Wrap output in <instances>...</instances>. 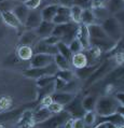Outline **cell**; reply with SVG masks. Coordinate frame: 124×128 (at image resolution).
<instances>
[{
	"label": "cell",
	"mask_w": 124,
	"mask_h": 128,
	"mask_svg": "<svg viewBox=\"0 0 124 128\" xmlns=\"http://www.w3.org/2000/svg\"><path fill=\"white\" fill-rule=\"evenodd\" d=\"M120 106H121L114 96H104L97 99L94 111L97 116H108L118 113Z\"/></svg>",
	"instance_id": "6da1fadb"
},
{
	"label": "cell",
	"mask_w": 124,
	"mask_h": 128,
	"mask_svg": "<svg viewBox=\"0 0 124 128\" xmlns=\"http://www.w3.org/2000/svg\"><path fill=\"white\" fill-rule=\"evenodd\" d=\"M78 29H79V24L69 22L65 24H58L55 25L53 34L61 39V41L66 44H69L74 38H77Z\"/></svg>",
	"instance_id": "7a4b0ae2"
},
{
	"label": "cell",
	"mask_w": 124,
	"mask_h": 128,
	"mask_svg": "<svg viewBox=\"0 0 124 128\" xmlns=\"http://www.w3.org/2000/svg\"><path fill=\"white\" fill-rule=\"evenodd\" d=\"M100 25L112 41L118 42L123 38L124 31L122 24L120 23V20L115 16H108L107 18L101 20Z\"/></svg>",
	"instance_id": "3957f363"
},
{
	"label": "cell",
	"mask_w": 124,
	"mask_h": 128,
	"mask_svg": "<svg viewBox=\"0 0 124 128\" xmlns=\"http://www.w3.org/2000/svg\"><path fill=\"white\" fill-rule=\"evenodd\" d=\"M70 114L65 110H63L59 113L52 114L47 120L40 124H37L39 128H63V125L68 118H70Z\"/></svg>",
	"instance_id": "277c9868"
},
{
	"label": "cell",
	"mask_w": 124,
	"mask_h": 128,
	"mask_svg": "<svg viewBox=\"0 0 124 128\" xmlns=\"http://www.w3.org/2000/svg\"><path fill=\"white\" fill-rule=\"evenodd\" d=\"M58 68L56 67L54 62L45 67H40V68H29L27 70H24V76L30 79H39L44 76H55Z\"/></svg>",
	"instance_id": "5b68a950"
},
{
	"label": "cell",
	"mask_w": 124,
	"mask_h": 128,
	"mask_svg": "<svg viewBox=\"0 0 124 128\" xmlns=\"http://www.w3.org/2000/svg\"><path fill=\"white\" fill-rule=\"evenodd\" d=\"M64 110L67 111L70 114V116L73 118H78V117H82L85 113L83 106H82V98L76 95L71 101L66 106H64Z\"/></svg>",
	"instance_id": "8992f818"
},
{
	"label": "cell",
	"mask_w": 124,
	"mask_h": 128,
	"mask_svg": "<svg viewBox=\"0 0 124 128\" xmlns=\"http://www.w3.org/2000/svg\"><path fill=\"white\" fill-rule=\"evenodd\" d=\"M88 34H90V42L92 41H109L111 40L106 34L104 28L101 27L100 24H91L87 26Z\"/></svg>",
	"instance_id": "52a82bcc"
},
{
	"label": "cell",
	"mask_w": 124,
	"mask_h": 128,
	"mask_svg": "<svg viewBox=\"0 0 124 128\" xmlns=\"http://www.w3.org/2000/svg\"><path fill=\"white\" fill-rule=\"evenodd\" d=\"M54 62V56L49 54H42V53H35L30 59V68H40L45 67Z\"/></svg>",
	"instance_id": "ba28073f"
},
{
	"label": "cell",
	"mask_w": 124,
	"mask_h": 128,
	"mask_svg": "<svg viewBox=\"0 0 124 128\" xmlns=\"http://www.w3.org/2000/svg\"><path fill=\"white\" fill-rule=\"evenodd\" d=\"M42 20H42L40 10L39 9L30 10L29 13H28L27 18L24 23V27H25V29H28V30H35L41 24Z\"/></svg>",
	"instance_id": "9c48e42d"
},
{
	"label": "cell",
	"mask_w": 124,
	"mask_h": 128,
	"mask_svg": "<svg viewBox=\"0 0 124 128\" xmlns=\"http://www.w3.org/2000/svg\"><path fill=\"white\" fill-rule=\"evenodd\" d=\"M0 16H1L3 23L8 25L9 27L14 28L16 30H25L24 25L17 20V17L14 15L12 11H0Z\"/></svg>",
	"instance_id": "30bf717a"
},
{
	"label": "cell",
	"mask_w": 124,
	"mask_h": 128,
	"mask_svg": "<svg viewBox=\"0 0 124 128\" xmlns=\"http://www.w3.org/2000/svg\"><path fill=\"white\" fill-rule=\"evenodd\" d=\"M52 22L55 25L72 22L71 18H70V6L58 4L57 13H56V15L54 16V18H53Z\"/></svg>",
	"instance_id": "8fae6325"
},
{
	"label": "cell",
	"mask_w": 124,
	"mask_h": 128,
	"mask_svg": "<svg viewBox=\"0 0 124 128\" xmlns=\"http://www.w3.org/2000/svg\"><path fill=\"white\" fill-rule=\"evenodd\" d=\"M34 53H42V54H49V55H56L58 53V50L56 48V45H50L48 43L40 39L36 44L33 46Z\"/></svg>",
	"instance_id": "7c38bea8"
},
{
	"label": "cell",
	"mask_w": 124,
	"mask_h": 128,
	"mask_svg": "<svg viewBox=\"0 0 124 128\" xmlns=\"http://www.w3.org/2000/svg\"><path fill=\"white\" fill-rule=\"evenodd\" d=\"M55 27V24L53 22H45L42 20L41 24L35 29V32L38 36L39 39H45L49 36L53 34V29Z\"/></svg>",
	"instance_id": "4fadbf2b"
},
{
	"label": "cell",
	"mask_w": 124,
	"mask_h": 128,
	"mask_svg": "<svg viewBox=\"0 0 124 128\" xmlns=\"http://www.w3.org/2000/svg\"><path fill=\"white\" fill-rule=\"evenodd\" d=\"M77 38L79 39L81 45L83 50H88L91 48V42H90V34H88L87 25L79 24V29H78Z\"/></svg>",
	"instance_id": "5bb4252c"
},
{
	"label": "cell",
	"mask_w": 124,
	"mask_h": 128,
	"mask_svg": "<svg viewBox=\"0 0 124 128\" xmlns=\"http://www.w3.org/2000/svg\"><path fill=\"white\" fill-rule=\"evenodd\" d=\"M51 97L54 102H57L62 106H66L76 97V93H72V92H54L51 95Z\"/></svg>",
	"instance_id": "9a60e30c"
},
{
	"label": "cell",
	"mask_w": 124,
	"mask_h": 128,
	"mask_svg": "<svg viewBox=\"0 0 124 128\" xmlns=\"http://www.w3.org/2000/svg\"><path fill=\"white\" fill-rule=\"evenodd\" d=\"M40 40L38 36L35 32V30H28L25 29L23 31L22 36L20 38V45H29V46H34L37 42Z\"/></svg>",
	"instance_id": "2e32d148"
},
{
	"label": "cell",
	"mask_w": 124,
	"mask_h": 128,
	"mask_svg": "<svg viewBox=\"0 0 124 128\" xmlns=\"http://www.w3.org/2000/svg\"><path fill=\"white\" fill-rule=\"evenodd\" d=\"M51 115H52V113L47 106H40L33 113V120H34L35 125H37V124H40L42 122H44V120H47Z\"/></svg>",
	"instance_id": "e0dca14e"
},
{
	"label": "cell",
	"mask_w": 124,
	"mask_h": 128,
	"mask_svg": "<svg viewBox=\"0 0 124 128\" xmlns=\"http://www.w3.org/2000/svg\"><path fill=\"white\" fill-rule=\"evenodd\" d=\"M57 8H58V3H53V4H47L43 6L40 11L42 15V20L45 22H52L54 16L57 13Z\"/></svg>",
	"instance_id": "ac0fdd59"
},
{
	"label": "cell",
	"mask_w": 124,
	"mask_h": 128,
	"mask_svg": "<svg viewBox=\"0 0 124 128\" xmlns=\"http://www.w3.org/2000/svg\"><path fill=\"white\" fill-rule=\"evenodd\" d=\"M70 62H71V66L77 70V69H81V68H84L85 66H87L88 59H87V56L85 53L80 52V53H77V54L72 55Z\"/></svg>",
	"instance_id": "d6986e66"
},
{
	"label": "cell",
	"mask_w": 124,
	"mask_h": 128,
	"mask_svg": "<svg viewBox=\"0 0 124 128\" xmlns=\"http://www.w3.org/2000/svg\"><path fill=\"white\" fill-rule=\"evenodd\" d=\"M29 11H30V10L28 9L23 2L17 3V4L12 9V12L14 13V15L17 17V20H19L23 25H24L25 20H26V18H27Z\"/></svg>",
	"instance_id": "ffe728a7"
},
{
	"label": "cell",
	"mask_w": 124,
	"mask_h": 128,
	"mask_svg": "<svg viewBox=\"0 0 124 128\" xmlns=\"http://www.w3.org/2000/svg\"><path fill=\"white\" fill-rule=\"evenodd\" d=\"M33 111L30 110H25V111L20 115L19 120V126L22 128H31L35 126V123L33 120Z\"/></svg>",
	"instance_id": "44dd1931"
},
{
	"label": "cell",
	"mask_w": 124,
	"mask_h": 128,
	"mask_svg": "<svg viewBox=\"0 0 124 128\" xmlns=\"http://www.w3.org/2000/svg\"><path fill=\"white\" fill-rule=\"evenodd\" d=\"M96 17L94 15L93 9L92 8H84L82 14H81V20L80 24H84V25H91V24H95L96 23Z\"/></svg>",
	"instance_id": "7402d4cb"
},
{
	"label": "cell",
	"mask_w": 124,
	"mask_h": 128,
	"mask_svg": "<svg viewBox=\"0 0 124 128\" xmlns=\"http://www.w3.org/2000/svg\"><path fill=\"white\" fill-rule=\"evenodd\" d=\"M16 53L19 58L22 60H30L35 54L33 46H29V45H20Z\"/></svg>",
	"instance_id": "603a6c76"
},
{
	"label": "cell",
	"mask_w": 124,
	"mask_h": 128,
	"mask_svg": "<svg viewBox=\"0 0 124 128\" xmlns=\"http://www.w3.org/2000/svg\"><path fill=\"white\" fill-rule=\"evenodd\" d=\"M106 8L108 9L110 14H116L124 10V1L123 0H108Z\"/></svg>",
	"instance_id": "cb8c5ba5"
},
{
	"label": "cell",
	"mask_w": 124,
	"mask_h": 128,
	"mask_svg": "<svg viewBox=\"0 0 124 128\" xmlns=\"http://www.w3.org/2000/svg\"><path fill=\"white\" fill-rule=\"evenodd\" d=\"M54 64L56 65V67L58 68V70L71 69V67H72L71 66V62H70V60L65 58L61 54H58V53L56 55H54Z\"/></svg>",
	"instance_id": "d4e9b609"
},
{
	"label": "cell",
	"mask_w": 124,
	"mask_h": 128,
	"mask_svg": "<svg viewBox=\"0 0 124 128\" xmlns=\"http://www.w3.org/2000/svg\"><path fill=\"white\" fill-rule=\"evenodd\" d=\"M97 96L95 95H88L86 97L82 98V106L85 111H94L95 106L97 102Z\"/></svg>",
	"instance_id": "484cf974"
},
{
	"label": "cell",
	"mask_w": 124,
	"mask_h": 128,
	"mask_svg": "<svg viewBox=\"0 0 124 128\" xmlns=\"http://www.w3.org/2000/svg\"><path fill=\"white\" fill-rule=\"evenodd\" d=\"M83 8L78 4H71L70 6V18L73 23L80 24L81 20V14H82Z\"/></svg>",
	"instance_id": "4316f807"
},
{
	"label": "cell",
	"mask_w": 124,
	"mask_h": 128,
	"mask_svg": "<svg viewBox=\"0 0 124 128\" xmlns=\"http://www.w3.org/2000/svg\"><path fill=\"white\" fill-rule=\"evenodd\" d=\"M57 78L59 79H62L63 81L65 82H71L74 80V78H76V72L72 71L71 69H66V70H57V72L55 74Z\"/></svg>",
	"instance_id": "83f0119b"
},
{
	"label": "cell",
	"mask_w": 124,
	"mask_h": 128,
	"mask_svg": "<svg viewBox=\"0 0 124 128\" xmlns=\"http://www.w3.org/2000/svg\"><path fill=\"white\" fill-rule=\"evenodd\" d=\"M82 120L86 127H92L96 124L97 114L95 113V111H85L84 115L82 116Z\"/></svg>",
	"instance_id": "f1b7e54d"
},
{
	"label": "cell",
	"mask_w": 124,
	"mask_h": 128,
	"mask_svg": "<svg viewBox=\"0 0 124 128\" xmlns=\"http://www.w3.org/2000/svg\"><path fill=\"white\" fill-rule=\"evenodd\" d=\"M94 12V15L96 17V20H100V22L102 20L107 18L108 16H110V13H109L108 9L106 8V6H95V8H92Z\"/></svg>",
	"instance_id": "f546056e"
},
{
	"label": "cell",
	"mask_w": 124,
	"mask_h": 128,
	"mask_svg": "<svg viewBox=\"0 0 124 128\" xmlns=\"http://www.w3.org/2000/svg\"><path fill=\"white\" fill-rule=\"evenodd\" d=\"M56 48H57V50H58V54H61L62 56H64V57L67 58L68 60H71V57H72L73 54L71 53V51H70L68 44L59 41L58 43L56 44Z\"/></svg>",
	"instance_id": "4dcf8cb0"
},
{
	"label": "cell",
	"mask_w": 124,
	"mask_h": 128,
	"mask_svg": "<svg viewBox=\"0 0 124 128\" xmlns=\"http://www.w3.org/2000/svg\"><path fill=\"white\" fill-rule=\"evenodd\" d=\"M98 68V66H85L84 68H81V69H77L76 71V76H79L80 79H86V78H88L91 76L92 73L94 72L95 70H96Z\"/></svg>",
	"instance_id": "1f68e13d"
},
{
	"label": "cell",
	"mask_w": 124,
	"mask_h": 128,
	"mask_svg": "<svg viewBox=\"0 0 124 128\" xmlns=\"http://www.w3.org/2000/svg\"><path fill=\"white\" fill-rule=\"evenodd\" d=\"M17 3L20 2L15 0H2L0 1V11H12V9Z\"/></svg>",
	"instance_id": "d6a6232c"
},
{
	"label": "cell",
	"mask_w": 124,
	"mask_h": 128,
	"mask_svg": "<svg viewBox=\"0 0 124 128\" xmlns=\"http://www.w3.org/2000/svg\"><path fill=\"white\" fill-rule=\"evenodd\" d=\"M56 76H44L37 79V86L38 87H43L45 85H49L54 82Z\"/></svg>",
	"instance_id": "836d02e7"
},
{
	"label": "cell",
	"mask_w": 124,
	"mask_h": 128,
	"mask_svg": "<svg viewBox=\"0 0 124 128\" xmlns=\"http://www.w3.org/2000/svg\"><path fill=\"white\" fill-rule=\"evenodd\" d=\"M68 46H69V48H70V51H71L72 54H77V53H80V52L83 51L82 45H81V43H80V41H79V39L78 38H74L73 40L68 44Z\"/></svg>",
	"instance_id": "e575fe53"
},
{
	"label": "cell",
	"mask_w": 124,
	"mask_h": 128,
	"mask_svg": "<svg viewBox=\"0 0 124 128\" xmlns=\"http://www.w3.org/2000/svg\"><path fill=\"white\" fill-rule=\"evenodd\" d=\"M42 2H43L42 0H25L23 3L29 10H35V9H39V6L42 4Z\"/></svg>",
	"instance_id": "d590c367"
},
{
	"label": "cell",
	"mask_w": 124,
	"mask_h": 128,
	"mask_svg": "<svg viewBox=\"0 0 124 128\" xmlns=\"http://www.w3.org/2000/svg\"><path fill=\"white\" fill-rule=\"evenodd\" d=\"M53 83H54V90H55V92H62V90H64V88H65L67 82L63 81L62 79H59V78L56 76Z\"/></svg>",
	"instance_id": "8d00e7d4"
},
{
	"label": "cell",
	"mask_w": 124,
	"mask_h": 128,
	"mask_svg": "<svg viewBox=\"0 0 124 128\" xmlns=\"http://www.w3.org/2000/svg\"><path fill=\"white\" fill-rule=\"evenodd\" d=\"M47 108L50 110V111H51L52 114H55V113H59V112L63 111V110H64V106H62V104H57V102L53 101L51 104L47 106Z\"/></svg>",
	"instance_id": "74e56055"
},
{
	"label": "cell",
	"mask_w": 124,
	"mask_h": 128,
	"mask_svg": "<svg viewBox=\"0 0 124 128\" xmlns=\"http://www.w3.org/2000/svg\"><path fill=\"white\" fill-rule=\"evenodd\" d=\"M42 40H43L45 43L50 44V45H56L59 41H61V39L55 34H51V36H49V37H47L45 39H42Z\"/></svg>",
	"instance_id": "f35d334b"
},
{
	"label": "cell",
	"mask_w": 124,
	"mask_h": 128,
	"mask_svg": "<svg viewBox=\"0 0 124 128\" xmlns=\"http://www.w3.org/2000/svg\"><path fill=\"white\" fill-rule=\"evenodd\" d=\"M73 4H78L82 8H91L92 6V1L91 0H74Z\"/></svg>",
	"instance_id": "ab89813d"
},
{
	"label": "cell",
	"mask_w": 124,
	"mask_h": 128,
	"mask_svg": "<svg viewBox=\"0 0 124 128\" xmlns=\"http://www.w3.org/2000/svg\"><path fill=\"white\" fill-rule=\"evenodd\" d=\"M52 102H53V99L51 97V95H47L40 99V106H48L51 104Z\"/></svg>",
	"instance_id": "60d3db41"
},
{
	"label": "cell",
	"mask_w": 124,
	"mask_h": 128,
	"mask_svg": "<svg viewBox=\"0 0 124 128\" xmlns=\"http://www.w3.org/2000/svg\"><path fill=\"white\" fill-rule=\"evenodd\" d=\"M85 124H84L82 117H78V118H73L72 128H85Z\"/></svg>",
	"instance_id": "b9f144b4"
},
{
	"label": "cell",
	"mask_w": 124,
	"mask_h": 128,
	"mask_svg": "<svg viewBox=\"0 0 124 128\" xmlns=\"http://www.w3.org/2000/svg\"><path fill=\"white\" fill-rule=\"evenodd\" d=\"M114 98L119 101L121 106H124V92H119V93L114 94Z\"/></svg>",
	"instance_id": "7bdbcfd3"
},
{
	"label": "cell",
	"mask_w": 124,
	"mask_h": 128,
	"mask_svg": "<svg viewBox=\"0 0 124 128\" xmlns=\"http://www.w3.org/2000/svg\"><path fill=\"white\" fill-rule=\"evenodd\" d=\"M72 124H73V117H70L65 122V124L63 125V128H72Z\"/></svg>",
	"instance_id": "ee69618b"
},
{
	"label": "cell",
	"mask_w": 124,
	"mask_h": 128,
	"mask_svg": "<svg viewBox=\"0 0 124 128\" xmlns=\"http://www.w3.org/2000/svg\"><path fill=\"white\" fill-rule=\"evenodd\" d=\"M73 1L74 0H58V3L62 6H70L71 4H73Z\"/></svg>",
	"instance_id": "f6af8a7d"
},
{
	"label": "cell",
	"mask_w": 124,
	"mask_h": 128,
	"mask_svg": "<svg viewBox=\"0 0 124 128\" xmlns=\"http://www.w3.org/2000/svg\"><path fill=\"white\" fill-rule=\"evenodd\" d=\"M107 122H101V123H97L93 128H107Z\"/></svg>",
	"instance_id": "bcb514c9"
},
{
	"label": "cell",
	"mask_w": 124,
	"mask_h": 128,
	"mask_svg": "<svg viewBox=\"0 0 124 128\" xmlns=\"http://www.w3.org/2000/svg\"><path fill=\"white\" fill-rule=\"evenodd\" d=\"M107 123H108V124H107V128H118V126L114 125V124L109 123V122H107Z\"/></svg>",
	"instance_id": "7dc6e473"
},
{
	"label": "cell",
	"mask_w": 124,
	"mask_h": 128,
	"mask_svg": "<svg viewBox=\"0 0 124 128\" xmlns=\"http://www.w3.org/2000/svg\"><path fill=\"white\" fill-rule=\"evenodd\" d=\"M118 112L124 117V106H120V109H119V111H118Z\"/></svg>",
	"instance_id": "c3c4849f"
},
{
	"label": "cell",
	"mask_w": 124,
	"mask_h": 128,
	"mask_svg": "<svg viewBox=\"0 0 124 128\" xmlns=\"http://www.w3.org/2000/svg\"><path fill=\"white\" fill-rule=\"evenodd\" d=\"M15 1H19V2H24L25 0H15Z\"/></svg>",
	"instance_id": "681fc988"
},
{
	"label": "cell",
	"mask_w": 124,
	"mask_h": 128,
	"mask_svg": "<svg viewBox=\"0 0 124 128\" xmlns=\"http://www.w3.org/2000/svg\"><path fill=\"white\" fill-rule=\"evenodd\" d=\"M42 1H44V0H42Z\"/></svg>",
	"instance_id": "f907efd6"
},
{
	"label": "cell",
	"mask_w": 124,
	"mask_h": 128,
	"mask_svg": "<svg viewBox=\"0 0 124 128\" xmlns=\"http://www.w3.org/2000/svg\"><path fill=\"white\" fill-rule=\"evenodd\" d=\"M123 1H124V0H123Z\"/></svg>",
	"instance_id": "816d5d0a"
}]
</instances>
